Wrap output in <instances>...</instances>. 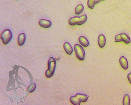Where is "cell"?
<instances>
[{"mask_svg":"<svg viewBox=\"0 0 131 105\" xmlns=\"http://www.w3.org/2000/svg\"><path fill=\"white\" fill-rule=\"evenodd\" d=\"M75 96L77 97L78 100L81 101V102H85L88 100V96L84 94L77 93L75 95Z\"/></svg>","mask_w":131,"mask_h":105,"instance_id":"cell-12","label":"cell"},{"mask_svg":"<svg viewBox=\"0 0 131 105\" xmlns=\"http://www.w3.org/2000/svg\"><path fill=\"white\" fill-rule=\"evenodd\" d=\"M64 49L66 52L69 55H72L73 52V48H72V45L70 44L68 42H65L63 44Z\"/></svg>","mask_w":131,"mask_h":105,"instance_id":"cell-9","label":"cell"},{"mask_svg":"<svg viewBox=\"0 0 131 105\" xmlns=\"http://www.w3.org/2000/svg\"><path fill=\"white\" fill-rule=\"evenodd\" d=\"M70 101L72 104L74 105H79L81 103V101L75 96L70 97Z\"/></svg>","mask_w":131,"mask_h":105,"instance_id":"cell-14","label":"cell"},{"mask_svg":"<svg viewBox=\"0 0 131 105\" xmlns=\"http://www.w3.org/2000/svg\"><path fill=\"white\" fill-rule=\"evenodd\" d=\"M101 1H104V0H101Z\"/></svg>","mask_w":131,"mask_h":105,"instance_id":"cell-19","label":"cell"},{"mask_svg":"<svg viewBox=\"0 0 131 105\" xmlns=\"http://www.w3.org/2000/svg\"><path fill=\"white\" fill-rule=\"evenodd\" d=\"M39 25L41 26V27L45 28H48L51 27L52 25V23L51 22V21L46 20V19H41L38 22Z\"/></svg>","mask_w":131,"mask_h":105,"instance_id":"cell-6","label":"cell"},{"mask_svg":"<svg viewBox=\"0 0 131 105\" xmlns=\"http://www.w3.org/2000/svg\"><path fill=\"white\" fill-rule=\"evenodd\" d=\"M13 35L9 29H5L1 34V39L4 45L8 44L12 39Z\"/></svg>","mask_w":131,"mask_h":105,"instance_id":"cell-3","label":"cell"},{"mask_svg":"<svg viewBox=\"0 0 131 105\" xmlns=\"http://www.w3.org/2000/svg\"><path fill=\"white\" fill-rule=\"evenodd\" d=\"M98 44L100 48H103L105 46L106 43V39L104 35L100 34L98 37Z\"/></svg>","mask_w":131,"mask_h":105,"instance_id":"cell-8","label":"cell"},{"mask_svg":"<svg viewBox=\"0 0 131 105\" xmlns=\"http://www.w3.org/2000/svg\"></svg>","mask_w":131,"mask_h":105,"instance_id":"cell-20","label":"cell"},{"mask_svg":"<svg viewBox=\"0 0 131 105\" xmlns=\"http://www.w3.org/2000/svg\"><path fill=\"white\" fill-rule=\"evenodd\" d=\"M119 63L122 67L124 70H127L128 68V63L127 58L124 56H122L119 59Z\"/></svg>","mask_w":131,"mask_h":105,"instance_id":"cell-7","label":"cell"},{"mask_svg":"<svg viewBox=\"0 0 131 105\" xmlns=\"http://www.w3.org/2000/svg\"><path fill=\"white\" fill-rule=\"evenodd\" d=\"M48 69L45 72V76L47 78L53 76L56 67V61L54 58L51 57L48 61Z\"/></svg>","mask_w":131,"mask_h":105,"instance_id":"cell-1","label":"cell"},{"mask_svg":"<svg viewBox=\"0 0 131 105\" xmlns=\"http://www.w3.org/2000/svg\"><path fill=\"white\" fill-rule=\"evenodd\" d=\"M26 40V36L24 33H20L17 39V43L19 46H22L24 44Z\"/></svg>","mask_w":131,"mask_h":105,"instance_id":"cell-11","label":"cell"},{"mask_svg":"<svg viewBox=\"0 0 131 105\" xmlns=\"http://www.w3.org/2000/svg\"><path fill=\"white\" fill-rule=\"evenodd\" d=\"M123 105H130V98L128 94H125L123 97Z\"/></svg>","mask_w":131,"mask_h":105,"instance_id":"cell-16","label":"cell"},{"mask_svg":"<svg viewBox=\"0 0 131 105\" xmlns=\"http://www.w3.org/2000/svg\"><path fill=\"white\" fill-rule=\"evenodd\" d=\"M88 19V17L86 15H83L81 17H72L70 19L68 23L71 26H75V25H82L86 22Z\"/></svg>","mask_w":131,"mask_h":105,"instance_id":"cell-2","label":"cell"},{"mask_svg":"<svg viewBox=\"0 0 131 105\" xmlns=\"http://www.w3.org/2000/svg\"><path fill=\"white\" fill-rule=\"evenodd\" d=\"M84 6L82 4H79L78 5L75 9V13L76 15H79L82 13L84 10Z\"/></svg>","mask_w":131,"mask_h":105,"instance_id":"cell-15","label":"cell"},{"mask_svg":"<svg viewBox=\"0 0 131 105\" xmlns=\"http://www.w3.org/2000/svg\"><path fill=\"white\" fill-rule=\"evenodd\" d=\"M37 87V86L35 83H31L29 86L27 91L29 93H32L35 91Z\"/></svg>","mask_w":131,"mask_h":105,"instance_id":"cell-17","label":"cell"},{"mask_svg":"<svg viewBox=\"0 0 131 105\" xmlns=\"http://www.w3.org/2000/svg\"><path fill=\"white\" fill-rule=\"evenodd\" d=\"M78 41L81 45L84 47H88L90 45L88 39L84 36H80L78 38Z\"/></svg>","mask_w":131,"mask_h":105,"instance_id":"cell-10","label":"cell"},{"mask_svg":"<svg viewBox=\"0 0 131 105\" xmlns=\"http://www.w3.org/2000/svg\"><path fill=\"white\" fill-rule=\"evenodd\" d=\"M127 79L129 81V83L131 84V72H129L127 75Z\"/></svg>","mask_w":131,"mask_h":105,"instance_id":"cell-18","label":"cell"},{"mask_svg":"<svg viewBox=\"0 0 131 105\" xmlns=\"http://www.w3.org/2000/svg\"><path fill=\"white\" fill-rule=\"evenodd\" d=\"M101 0H88V8L91 9L94 8V6L96 4L100 2Z\"/></svg>","mask_w":131,"mask_h":105,"instance_id":"cell-13","label":"cell"},{"mask_svg":"<svg viewBox=\"0 0 131 105\" xmlns=\"http://www.w3.org/2000/svg\"><path fill=\"white\" fill-rule=\"evenodd\" d=\"M115 41L119 42L123 41L125 43L128 44L131 42V39L128 35L125 33H121L117 34L115 37Z\"/></svg>","mask_w":131,"mask_h":105,"instance_id":"cell-5","label":"cell"},{"mask_svg":"<svg viewBox=\"0 0 131 105\" xmlns=\"http://www.w3.org/2000/svg\"><path fill=\"white\" fill-rule=\"evenodd\" d=\"M74 49L75 52L76 56L78 60L83 61L85 57V52L84 49L79 44H75L74 46Z\"/></svg>","mask_w":131,"mask_h":105,"instance_id":"cell-4","label":"cell"}]
</instances>
